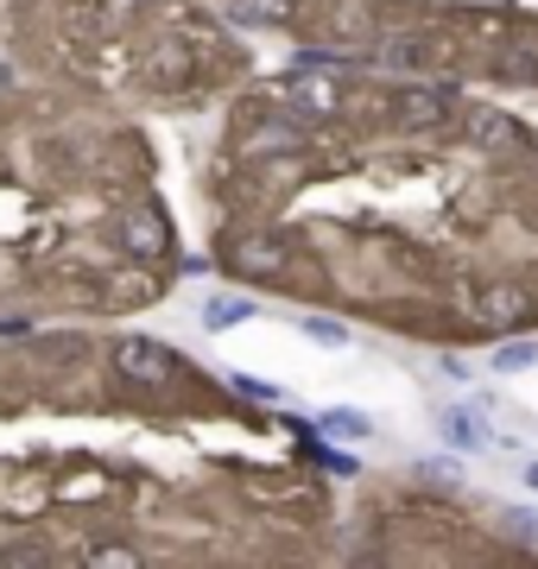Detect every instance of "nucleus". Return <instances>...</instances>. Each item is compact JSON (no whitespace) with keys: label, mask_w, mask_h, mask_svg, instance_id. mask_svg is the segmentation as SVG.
Here are the masks:
<instances>
[{"label":"nucleus","mask_w":538,"mask_h":569,"mask_svg":"<svg viewBox=\"0 0 538 569\" xmlns=\"http://www.w3.org/2000/svg\"><path fill=\"white\" fill-rule=\"evenodd\" d=\"M114 373L133 387H171L178 380V355L166 342H146V336H121L114 342Z\"/></svg>","instance_id":"f257e3e1"},{"label":"nucleus","mask_w":538,"mask_h":569,"mask_svg":"<svg viewBox=\"0 0 538 569\" xmlns=\"http://www.w3.org/2000/svg\"><path fill=\"white\" fill-rule=\"evenodd\" d=\"M476 317H481L488 329H519L526 317H532V298H526L514 279H488V284L476 291Z\"/></svg>","instance_id":"f03ea898"},{"label":"nucleus","mask_w":538,"mask_h":569,"mask_svg":"<svg viewBox=\"0 0 538 569\" xmlns=\"http://www.w3.org/2000/svg\"><path fill=\"white\" fill-rule=\"evenodd\" d=\"M393 121L399 127H444L450 121V89H399Z\"/></svg>","instance_id":"7ed1b4c3"},{"label":"nucleus","mask_w":538,"mask_h":569,"mask_svg":"<svg viewBox=\"0 0 538 569\" xmlns=\"http://www.w3.org/2000/svg\"><path fill=\"white\" fill-rule=\"evenodd\" d=\"M437 437L450 449H462V456H476V449H488V430H481L476 411H462V406H444L437 411Z\"/></svg>","instance_id":"20e7f679"},{"label":"nucleus","mask_w":538,"mask_h":569,"mask_svg":"<svg viewBox=\"0 0 538 569\" xmlns=\"http://www.w3.org/2000/svg\"><path fill=\"white\" fill-rule=\"evenodd\" d=\"M228 260L241 266V272H279V266H286V241H272V234H248V241L228 247Z\"/></svg>","instance_id":"39448f33"},{"label":"nucleus","mask_w":538,"mask_h":569,"mask_svg":"<svg viewBox=\"0 0 538 569\" xmlns=\"http://www.w3.org/2000/svg\"><path fill=\"white\" fill-rule=\"evenodd\" d=\"M146 0H83V20L89 32H127V26L140 20Z\"/></svg>","instance_id":"423d86ee"},{"label":"nucleus","mask_w":538,"mask_h":569,"mask_svg":"<svg viewBox=\"0 0 538 569\" xmlns=\"http://www.w3.org/2000/svg\"><path fill=\"white\" fill-rule=\"evenodd\" d=\"M317 430H323V437H342V443H361V437H373V418L355 411V406H330L317 418Z\"/></svg>","instance_id":"0eeeda50"},{"label":"nucleus","mask_w":538,"mask_h":569,"mask_svg":"<svg viewBox=\"0 0 538 569\" xmlns=\"http://www.w3.org/2000/svg\"><path fill=\"white\" fill-rule=\"evenodd\" d=\"M469 140L488 146V152H507V146H519V127L507 114H495V108H481L476 121H469Z\"/></svg>","instance_id":"6e6552de"},{"label":"nucleus","mask_w":538,"mask_h":569,"mask_svg":"<svg viewBox=\"0 0 538 569\" xmlns=\"http://www.w3.org/2000/svg\"><path fill=\"white\" fill-rule=\"evenodd\" d=\"M121 241L133 247V253H166V247H171V234H166V222H159V216H127Z\"/></svg>","instance_id":"1a4fd4ad"},{"label":"nucleus","mask_w":538,"mask_h":569,"mask_svg":"<svg viewBox=\"0 0 538 569\" xmlns=\"http://www.w3.org/2000/svg\"><path fill=\"white\" fill-rule=\"evenodd\" d=\"M235 20H248V26H286V20H298V0H235Z\"/></svg>","instance_id":"9d476101"},{"label":"nucleus","mask_w":538,"mask_h":569,"mask_svg":"<svg viewBox=\"0 0 538 569\" xmlns=\"http://www.w3.org/2000/svg\"><path fill=\"white\" fill-rule=\"evenodd\" d=\"M248 317H253V298H228V291H222V298H209V305H203V323L209 329H235V323H248Z\"/></svg>","instance_id":"9b49d317"},{"label":"nucleus","mask_w":538,"mask_h":569,"mask_svg":"<svg viewBox=\"0 0 538 569\" xmlns=\"http://www.w3.org/2000/svg\"><path fill=\"white\" fill-rule=\"evenodd\" d=\"M380 58L399 63V70H418V63L437 58V44L431 39H387V44H380Z\"/></svg>","instance_id":"f8f14e48"},{"label":"nucleus","mask_w":538,"mask_h":569,"mask_svg":"<svg viewBox=\"0 0 538 569\" xmlns=\"http://www.w3.org/2000/svg\"><path fill=\"white\" fill-rule=\"evenodd\" d=\"M500 70H507V82H538V44H507Z\"/></svg>","instance_id":"ddd939ff"},{"label":"nucleus","mask_w":538,"mask_h":569,"mask_svg":"<svg viewBox=\"0 0 538 569\" xmlns=\"http://www.w3.org/2000/svg\"><path fill=\"white\" fill-rule=\"evenodd\" d=\"M538 367V342H500L495 348V373H526Z\"/></svg>","instance_id":"4468645a"},{"label":"nucleus","mask_w":538,"mask_h":569,"mask_svg":"<svg viewBox=\"0 0 538 569\" xmlns=\"http://www.w3.org/2000/svg\"><path fill=\"white\" fill-rule=\"evenodd\" d=\"M305 336H311L317 348H349V329L336 323V317H305Z\"/></svg>","instance_id":"2eb2a0df"},{"label":"nucleus","mask_w":538,"mask_h":569,"mask_svg":"<svg viewBox=\"0 0 538 569\" xmlns=\"http://www.w3.org/2000/svg\"><path fill=\"white\" fill-rule=\"evenodd\" d=\"M185 51H178V44H159V51H152V77H159V82H178V77H185Z\"/></svg>","instance_id":"dca6fc26"},{"label":"nucleus","mask_w":538,"mask_h":569,"mask_svg":"<svg viewBox=\"0 0 538 569\" xmlns=\"http://www.w3.org/2000/svg\"><path fill=\"white\" fill-rule=\"evenodd\" d=\"M228 380H235V392H241V399H260V406H272V399H279V392H272L267 380H253V373H228Z\"/></svg>","instance_id":"f3484780"},{"label":"nucleus","mask_w":538,"mask_h":569,"mask_svg":"<svg viewBox=\"0 0 538 569\" xmlns=\"http://www.w3.org/2000/svg\"><path fill=\"white\" fill-rule=\"evenodd\" d=\"M507 531L514 538H538V507H507Z\"/></svg>","instance_id":"a211bd4d"},{"label":"nucleus","mask_w":538,"mask_h":569,"mask_svg":"<svg viewBox=\"0 0 538 569\" xmlns=\"http://www.w3.org/2000/svg\"><path fill=\"white\" fill-rule=\"evenodd\" d=\"M83 563H133V550L127 545H96V550H83Z\"/></svg>","instance_id":"6ab92c4d"},{"label":"nucleus","mask_w":538,"mask_h":569,"mask_svg":"<svg viewBox=\"0 0 538 569\" xmlns=\"http://www.w3.org/2000/svg\"><path fill=\"white\" fill-rule=\"evenodd\" d=\"M418 475H425V481H437V488H450V481H456L450 462H418Z\"/></svg>","instance_id":"aec40b11"},{"label":"nucleus","mask_w":538,"mask_h":569,"mask_svg":"<svg viewBox=\"0 0 538 569\" xmlns=\"http://www.w3.org/2000/svg\"><path fill=\"white\" fill-rule=\"evenodd\" d=\"M526 488H532V493H538V462H526Z\"/></svg>","instance_id":"412c9836"}]
</instances>
